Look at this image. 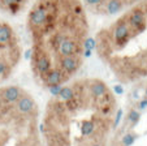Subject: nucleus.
<instances>
[{
	"mask_svg": "<svg viewBox=\"0 0 147 146\" xmlns=\"http://www.w3.org/2000/svg\"><path fill=\"white\" fill-rule=\"evenodd\" d=\"M131 35V30L129 26L126 17H122L116 22V25L112 29V39L115 42V46L122 47L129 42Z\"/></svg>",
	"mask_w": 147,
	"mask_h": 146,
	"instance_id": "f257e3e1",
	"label": "nucleus"
},
{
	"mask_svg": "<svg viewBox=\"0 0 147 146\" xmlns=\"http://www.w3.org/2000/svg\"><path fill=\"white\" fill-rule=\"evenodd\" d=\"M130 30L133 33H141L146 28V14L141 8H134L126 17Z\"/></svg>",
	"mask_w": 147,
	"mask_h": 146,
	"instance_id": "f03ea898",
	"label": "nucleus"
},
{
	"mask_svg": "<svg viewBox=\"0 0 147 146\" xmlns=\"http://www.w3.org/2000/svg\"><path fill=\"white\" fill-rule=\"evenodd\" d=\"M47 16H48L47 8L45 5H38L34 9H31V12L29 13V24L33 28L40 29L46 24Z\"/></svg>",
	"mask_w": 147,
	"mask_h": 146,
	"instance_id": "7ed1b4c3",
	"label": "nucleus"
},
{
	"mask_svg": "<svg viewBox=\"0 0 147 146\" xmlns=\"http://www.w3.org/2000/svg\"><path fill=\"white\" fill-rule=\"evenodd\" d=\"M81 65V59L78 55H70V56H60L59 58V68L64 71L68 76L73 75L78 71Z\"/></svg>",
	"mask_w": 147,
	"mask_h": 146,
	"instance_id": "20e7f679",
	"label": "nucleus"
},
{
	"mask_svg": "<svg viewBox=\"0 0 147 146\" xmlns=\"http://www.w3.org/2000/svg\"><path fill=\"white\" fill-rule=\"evenodd\" d=\"M56 51L59 52L60 56H70V55H78L81 52V44H78V42L70 39L69 37L65 38L57 46Z\"/></svg>",
	"mask_w": 147,
	"mask_h": 146,
	"instance_id": "39448f33",
	"label": "nucleus"
},
{
	"mask_svg": "<svg viewBox=\"0 0 147 146\" xmlns=\"http://www.w3.org/2000/svg\"><path fill=\"white\" fill-rule=\"evenodd\" d=\"M68 77L69 76L64 71H61L60 68H55V69L51 68L46 75L42 76V78H45V84L47 86L56 85V84H63L64 81L68 80Z\"/></svg>",
	"mask_w": 147,
	"mask_h": 146,
	"instance_id": "423d86ee",
	"label": "nucleus"
},
{
	"mask_svg": "<svg viewBox=\"0 0 147 146\" xmlns=\"http://www.w3.org/2000/svg\"><path fill=\"white\" fill-rule=\"evenodd\" d=\"M34 65H35V69L38 71V73L40 76L46 75V73L52 68L50 56H48L46 52H43V51H39V52L35 54V58H34Z\"/></svg>",
	"mask_w": 147,
	"mask_h": 146,
	"instance_id": "0eeeda50",
	"label": "nucleus"
},
{
	"mask_svg": "<svg viewBox=\"0 0 147 146\" xmlns=\"http://www.w3.org/2000/svg\"><path fill=\"white\" fill-rule=\"evenodd\" d=\"M24 91L21 90V88L12 85L8 86V88H4L3 90H0V98L3 99V102L12 105V103H16Z\"/></svg>",
	"mask_w": 147,
	"mask_h": 146,
	"instance_id": "6e6552de",
	"label": "nucleus"
},
{
	"mask_svg": "<svg viewBox=\"0 0 147 146\" xmlns=\"http://www.w3.org/2000/svg\"><path fill=\"white\" fill-rule=\"evenodd\" d=\"M35 107V101L31 98L30 95H21L18 98V101L16 102V110L18 111L21 115H26L30 113Z\"/></svg>",
	"mask_w": 147,
	"mask_h": 146,
	"instance_id": "1a4fd4ad",
	"label": "nucleus"
},
{
	"mask_svg": "<svg viewBox=\"0 0 147 146\" xmlns=\"http://www.w3.org/2000/svg\"><path fill=\"white\" fill-rule=\"evenodd\" d=\"M89 88H90V93H91V95L94 96V98H102V96L104 95V94H107V91H108L107 85L100 80L91 81Z\"/></svg>",
	"mask_w": 147,
	"mask_h": 146,
	"instance_id": "9d476101",
	"label": "nucleus"
},
{
	"mask_svg": "<svg viewBox=\"0 0 147 146\" xmlns=\"http://www.w3.org/2000/svg\"><path fill=\"white\" fill-rule=\"evenodd\" d=\"M13 39V30L8 24H0V47L7 46Z\"/></svg>",
	"mask_w": 147,
	"mask_h": 146,
	"instance_id": "9b49d317",
	"label": "nucleus"
},
{
	"mask_svg": "<svg viewBox=\"0 0 147 146\" xmlns=\"http://www.w3.org/2000/svg\"><path fill=\"white\" fill-rule=\"evenodd\" d=\"M122 7H124V1L122 0H108V3L106 5V12L109 16H113L121 12Z\"/></svg>",
	"mask_w": 147,
	"mask_h": 146,
	"instance_id": "f8f14e48",
	"label": "nucleus"
},
{
	"mask_svg": "<svg viewBox=\"0 0 147 146\" xmlns=\"http://www.w3.org/2000/svg\"><path fill=\"white\" fill-rule=\"evenodd\" d=\"M57 96L61 102L68 103L76 98V93H74V90H73V88H70V86H64V88L60 90Z\"/></svg>",
	"mask_w": 147,
	"mask_h": 146,
	"instance_id": "ddd939ff",
	"label": "nucleus"
},
{
	"mask_svg": "<svg viewBox=\"0 0 147 146\" xmlns=\"http://www.w3.org/2000/svg\"><path fill=\"white\" fill-rule=\"evenodd\" d=\"M95 129H96V124H95L94 120H83L81 123V133L85 137L91 136L95 132Z\"/></svg>",
	"mask_w": 147,
	"mask_h": 146,
	"instance_id": "4468645a",
	"label": "nucleus"
},
{
	"mask_svg": "<svg viewBox=\"0 0 147 146\" xmlns=\"http://www.w3.org/2000/svg\"><path fill=\"white\" fill-rule=\"evenodd\" d=\"M139 119H141V113H139V111L131 108V110L129 111V113H128V121L131 124V127H134V125L138 124Z\"/></svg>",
	"mask_w": 147,
	"mask_h": 146,
	"instance_id": "2eb2a0df",
	"label": "nucleus"
},
{
	"mask_svg": "<svg viewBox=\"0 0 147 146\" xmlns=\"http://www.w3.org/2000/svg\"><path fill=\"white\" fill-rule=\"evenodd\" d=\"M137 138H138V134H136L134 132H128L126 134H124V137H122V145L131 146L134 142H136Z\"/></svg>",
	"mask_w": 147,
	"mask_h": 146,
	"instance_id": "dca6fc26",
	"label": "nucleus"
},
{
	"mask_svg": "<svg viewBox=\"0 0 147 146\" xmlns=\"http://www.w3.org/2000/svg\"><path fill=\"white\" fill-rule=\"evenodd\" d=\"M65 38H68V35H65L64 33H57V34H55V35L52 37V39H51V44H52V47L53 48H57V46L61 43V42L64 41Z\"/></svg>",
	"mask_w": 147,
	"mask_h": 146,
	"instance_id": "f3484780",
	"label": "nucleus"
},
{
	"mask_svg": "<svg viewBox=\"0 0 147 146\" xmlns=\"http://www.w3.org/2000/svg\"><path fill=\"white\" fill-rule=\"evenodd\" d=\"M83 48L86 50H95L96 48V41H95L92 37H87L85 41H83Z\"/></svg>",
	"mask_w": 147,
	"mask_h": 146,
	"instance_id": "a211bd4d",
	"label": "nucleus"
},
{
	"mask_svg": "<svg viewBox=\"0 0 147 146\" xmlns=\"http://www.w3.org/2000/svg\"><path fill=\"white\" fill-rule=\"evenodd\" d=\"M8 72H9V65H8V63L0 58V78L7 77Z\"/></svg>",
	"mask_w": 147,
	"mask_h": 146,
	"instance_id": "6ab92c4d",
	"label": "nucleus"
},
{
	"mask_svg": "<svg viewBox=\"0 0 147 146\" xmlns=\"http://www.w3.org/2000/svg\"><path fill=\"white\" fill-rule=\"evenodd\" d=\"M61 89H63L61 84H56V85H51V86H48V91H50V94H51L52 96H57Z\"/></svg>",
	"mask_w": 147,
	"mask_h": 146,
	"instance_id": "aec40b11",
	"label": "nucleus"
},
{
	"mask_svg": "<svg viewBox=\"0 0 147 146\" xmlns=\"http://www.w3.org/2000/svg\"><path fill=\"white\" fill-rule=\"evenodd\" d=\"M122 115H124V111H122V108H119L116 112V117H115V121H113V128H117L120 124V121H121L122 119Z\"/></svg>",
	"mask_w": 147,
	"mask_h": 146,
	"instance_id": "412c9836",
	"label": "nucleus"
},
{
	"mask_svg": "<svg viewBox=\"0 0 147 146\" xmlns=\"http://www.w3.org/2000/svg\"><path fill=\"white\" fill-rule=\"evenodd\" d=\"M21 4H18V3H14V4H11V5H8V9H9V12H11L12 14H17L20 12V9H21Z\"/></svg>",
	"mask_w": 147,
	"mask_h": 146,
	"instance_id": "4be33fe9",
	"label": "nucleus"
},
{
	"mask_svg": "<svg viewBox=\"0 0 147 146\" xmlns=\"http://www.w3.org/2000/svg\"><path fill=\"white\" fill-rule=\"evenodd\" d=\"M104 0H85V3L87 5H91V7H96V5H100Z\"/></svg>",
	"mask_w": 147,
	"mask_h": 146,
	"instance_id": "5701e85b",
	"label": "nucleus"
},
{
	"mask_svg": "<svg viewBox=\"0 0 147 146\" xmlns=\"http://www.w3.org/2000/svg\"><path fill=\"white\" fill-rule=\"evenodd\" d=\"M1 3H3L5 7H8V5H11V4H14V3L22 4L24 0H1Z\"/></svg>",
	"mask_w": 147,
	"mask_h": 146,
	"instance_id": "b1692460",
	"label": "nucleus"
},
{
	"mask_svg": "<svg viewBox=\"0 0 147 146\" xmlns=\"http://www.w3.org/2000/svg\"><path fill=\"white\" fill-rule=\"evenodd\" d=\"M113 93L117 94V95H121V94H124V88H122L121 85H115L113 86Z\"/></svg>",
	"mask_w": 147,
	"mask_h": 146,
	"instance_id": "393cba45",
	"label": "nucleus"
},
{
	"mask_svg": "<svg viewBox=\"0 0 147 146\" xmlns=\"http://www.w3.org/2000/svg\"><path fill=\"white\" fill-rule=\"evenodd\" d=\"M138 108H139V110H146V108H147V98L142 99L141 102L138 103Z\"/></svg>",
	"mask_w": 147,
	"mask_h": 146,
	"instance_id": "a878e982",
	"label": "nucleus"
},
{
	"mask_svg": "<svg viewBox=\"0 0 147 146\" xmlns=\"http://www.w3.org/2000/svg\"><path fill=\"white\" fill-rule=\"evenodd\" d=\"M31 54H33V50H31V48H28V50L25 51V54H24V59H25V60H30Z\"/></svg>",
	"mask_w": 147,
	"mask_h": 146,
	"instance_id": "bb28decb",
	"label": "nucleus"
},
{
	"mask_svg": "<svg viewBox=\"0 0 147 146\" xmlns=\"http://www.w3.org/2000/svg\"><path fill=\"white\" fill-rule=\"evenodd\" d=\"M83 58H86V59H89V58H91V55H92V50H86V48H83Z\"/></svg>",
	"mask_w": 147,
	"mask_h": 146,
	"instance_id": "cd10ccee",
	"label": "nucleus"
},
{
	"mask_svg": "<svg viewBox=\"0 0 147 146\" xmlns=\"http://www.w3.org/2000/svg\"><path fill=\"white\" fill-rule=\"evenodd\" d=\"M73 11H74L76 14H81V12H82V8H81V5H76Z\"/></svg>",
	"mask_w": 147,
	"mask_h": 146,
	"instance_id": "c85d7f7f",
	"label": "nucleus"
},
{
	"mask_svg": "<svg viewBox=\"0 0 147 146\" xmlns=\"http://www.w3.org/2000/svg\"><path fill=\"white\" fill-rule=\"evenodd\" d=\"M91 146H102V145H100V143H92Z\"/></svg>",
	"mask_w": 147,
	"mask_h": 146,
	"instance_id": "c756f323",
	"label": "nucleus"
},
{
	"mask_svg": "<svg viewBox=\"0 0 147 146\" xmlns=\"http://www.w3.org/2000/svg\"><path fill=\"white\" fill-rule=\"evenodd\" d=\"M144 96L147 98V86H146V90H144Z\"/></svg>",
	"mask_w": 147,
	"mask_h": 146,
	"instance_id": "7c9ffc66",
	"label": "nucleus"
}]
</instances>
